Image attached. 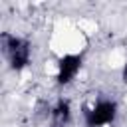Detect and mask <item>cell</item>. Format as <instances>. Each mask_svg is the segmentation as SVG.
Here are the masks:
<instances>
[{
	"instance_id": "1",
	"label": "cell",
	"mask_w": 127,
	"mask_h": 127,
	"mask_svg": "<svg viewBox=\"0 0 127 127\" xmlns=\"http://www.w3.org/2000/svg\"><path fill=\"white\" fill-rule=\"evenodd\" d=\"M0 46H2V54L8 60V65L14 71H22L30 65L32 60V44L30 40L10 34V32H2L0 36Z\"/></svg>"
},
{
	"instance_id": "2",
	"label": "cell",
	"mask_w": 127,
	"mask_h": 127,
	"mask_svg": "<svg viewBox=\"0 0 127 127\" xmlns=\"http://www.w3.org/2000/svg\"><path fill=\"white\" fill-rule=\"evenodd\" d=\"M115 117H117V101L107 97H101L83 109L85 127H105V125H111Z\"/></svg>"
},
{
	"instance_id": "3",
	"label": "cell",
	"mask_w": 127,
	"mask_h": 127,
	"mask_svg": "<svg viewBox=\"0 0 127 127\" xmlns=\"http://www.w3.org/2000/svg\"><path fill=\"white\" fill-rule=\"evenodd\" d=\"M83 65V56L81 54H64L60 60H58V65H56V79L60 85H69L79 69Z\"/></svg>"
},
{
	"instance_id": "4",
	"label": "cell",
	"mask_w": 127,
	"mask_h": 127,
	"mask_svg": "<svg viewBox=\"0 0 127 127\" xmlns=\"http://www.w3.org/2000/svg\"><path fill=\"white\" fill-rule=\"evenodd\" d=\"M71 121V105L67 99L60 97L52 105V115H50V125L48 127H67Z\"/></svg>"
},
{
	"instance_id": "5",
	"label": "cell",
	"mask_w": 127,
	"mask_h": 127,
	"mask_svg": "<svg viewBox=\"0 0 127 127\" xmlns=\"http://www.w3.org/2000/svg\"><path fill=\"white\" fill-rule=\"evenodd\" d=\"M121 79L127 83V62L123 64V67H121Z\"/></svg>"
}]
</instances>
